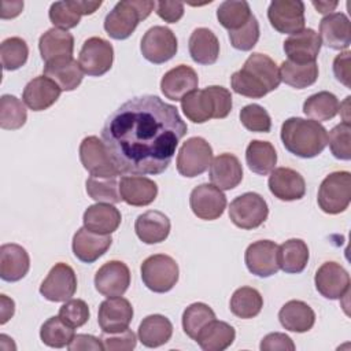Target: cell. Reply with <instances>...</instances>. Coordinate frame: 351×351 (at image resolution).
<instances>
[{"label":"cell","instance_id":"cell-48","mask_svg":"<svg viewBox=\"0 0 351 351\" xmlns=\"http://www.w3.org/2000/svg\"><path fill=\"white\" fill-rule=\"evenodd\" d=\"M241 125L255 133H267L271 129L269 112L259 104H247L240 111Z\"/></svg>","mask_w":351,"mask_h":351},{"label":"cell","instance_id":"cell-21","mask_svg":"<svg viewBox=\"0 0 351 351\" xmlns=\"http://www.w3.org/2000/svg\"><path fill=\"white\" fill-rule=\"evenodd\" d=\"M321 38L313 29H303L295 34H291L284 41V52L288 60L298 64H307L315 62L319 49Z\"/></svg>","mask_w":351,"mask_h":351},{"label":"cell","instance_id":"cell-42","mask_svg":"<svg viewBox=\"0 0 351 351\" xmlns=\"http://www.w3.org/2000/svg\"><path fill=\"white\" fill-rule=\"evenodd\" d=\"M252 16L250 4L244 0H228L219 4L217 10V19L229 32L244 26Z\"/></svg>","mask_w":351,"mask_h":351},{"label":"cell","instance_id":"cell-59","mask_svg":"<svg viewBox=\"0 0 351 351\" xmlns=\"http://www.w3.org/2000/svg\"><path fill=\"white\" fill-rule=\"evenodd\" d=\"M23 1H1V19H11L22 12Z\"/></svg>","mask_w":351,"mask_h":351},{"label":"cell","instance_id":"cell-33","mask_svg":"<svg viewBox=\"0 0 351 351\" xmlns=\"http://www.w3.org/2000/svg\"><path fill=\"white\" fill-rule=\"evenodd\" d=\"M188 48L192 60L204 66L214 64L219 55V41L207 27H197L191 33Z\"/></svg>","mask_w":351,"mask_h":351},{"label":"cell","instance_id":"cell-51","mask_svg":"<svg viewBox=\"0 0 351 351\" xmlns=\"http://www.w3.org/2000/svg\"><path fill=\"white\" fill-rule=\"evenodd\" d=\"M48 15L53 26L63 30L75 27L81 21V15L71 8L69 1L52 3L49 7Z\"/></svg>","mask_w":351,"mask_h":351},{"label":"cell","instance_id":"cell-40","mask_svg":"<svg viewBox=\"0 0 351 351\" xmlns=\"http://www.w3.org/2000/svg\"><path fill=\"white\" fill-rule=\"evenodd\" d=\"M303 112L315 122L333 119L339 112V100L328 90L314 93L304 100Z\"/></svg>","mask_w":351,"mask_h":351},{"label":"cell","instance_id":"cell-27","mask_svg":"<svg viewBox=\"0 0 351 351\" xmlns=\"http://www.w3.org/2000/svg\"><path fill=\"white\" fill-rule=\"evenodd\" d=\"M208 176L213 185L221 191H230L241 182L243 166L237 156L232 154H221L211 160Z\"/></svg>","mask_w":351,"mask_h":351},{"label":"cell","instance_id":"cell-16","mask_svg":"<svg viewBox=\"0 0 351 351\" xmlns=\"http://www.w3.org/2000/svg\"><path fill=\"white\" fill-rule=\"evenodd\" d=\"M250 273L266 278L278 271V245L271 240H259L250 244L244 254Z\"/></svg>","mask_w":351,"mask_h":351},{"label":"cell","instance_id":"cell-38","mask_svg":"<svg viewBox=\"0 0 351 351\" xmlns=\"http://www.w3.org/2000/svg\"><path fill=\"white\" fill-rule=\"evenodd\" d=\"M245 162L252 173L267 176L276 167L277 152L271 143L252 140L245 149Z\"/></svg>","mask_w":351,"mask_h":351},{"label":"cell","instance_id":"cell-34","mask_svg":"<svg viewBox=\"0 0 351 351\" xmlns=\"http://www.w3.org/2000/svg\"><path fill=\"white\" fill-rule=\"evenodd\" d=\"M278 319L287 330L304 333L314 326L315 313L302 300H289L280 308Z\"/></svg>","mask_w":351,"mask_h":351},{"label":"cell","instance_id":"cell-22","mask_svg":"<svg viewBox=\"0 0 351 351\" xmlns=\"http://www.w3.org/2000/svg\"><path fill=\"white\" fill-rule=\"evenodd\" d=\"M197 85L199 77L196 71L186 64L173 67L160 80L162 93L173 101H181L188 93L196 90Z\"/></svg>","mask_w":351,"mask_h":351},{"label":"cell","instance_id":"cell-44","mask_svg":"<svg viewBox=\"0 0 351 351\" xmlns=\"http://www.w3.org/2000/svg\"><path fill=\"white\" fill-rule=\"evenodd\" d=\"M213 319H215V313L208 304L202 302L192 303L182 313V329L186 336L196 340L199 332Z\"/></svg>","mask_w":351,"mask_h":351},{"label":"cell","instance_id":"cell-41","mask_svg":"<svg viewBox=\"0 0 351 351\" xmlns=\"http://www.w3.org/2000/svg\"><path fill=\"white\" fill-rule=\"evenodd\" d=\"M278 70L281 81L295 89H304L307 86H311L318 78L317 62L298 64L291 60H284Z\"/></svg>","mask_w":351,"mask_h":351},{"label":"cell","instance_id":"cell-43","mask_svg":"<svg viewBox=\"0 0 351 351\" xmlns=\"http://www.w3.org/2000/svg\"><path fill=\"white\" fill-rule=\"evenodd\" d=\"M74 336V328L66 324L59 315L48 318L40 329V337L43 343L52 348L67 347Z\"/></svg>","mask_w":351,"mask_h":351},{"label":"cell","instance_id":"cell-47","mask_svg":"<svg viewBox=\"0 0 351 351\" xmlns=\"http://www.w3.org/2000/svg\"><path fill=\"white\" fill-rule=\"evenodd\" d=\"M29 47L21 37H8L0 45V59L4 70H18L27 62Z\"/></svg>","mask_w":351,"mask_h":351},{"label":"cell","instance_id":"cell-23","mask_svg":"<svg viewBox=\"0 0 351 351\" xmlns=\"http://www.w3.org/2000/svg\"><path fill=\"white\" fill-rule=\"evenodd\" d=\"M112 244L110 234H99L80 228L73 236V252L84 263H93L103 256Z\"/></svg>","mask_w":351,"mask_h":351},{"label":"cell","instance_id":"cell-54","mask_svg":"<svg viewBox=\"0 0 351 351\" xmlns=\"http://www.w3.org/2000/svg\"><path fill=\"white\" fill-rule=\"evenodd\" d=\"M261 350L262 351H293L295 350V344L292 341V339L285 335V333H280V332H274V333H269L266 335L262 341H261Z\"/></svg>","mask_w":351,"mask_h":351},{"label":"cell","instance_id":"cell-12","mask_svg":"<svg viewBox=\"0 0 351 351\" xmlns=\"http://www.w3.org/2000/svg\"><path fill=\"white\" fill-rule=\"evenodd\" d=\"M114 48L101 37H90L84 41L80 51L78 63L84 71L90 77L104 75L112 66Z\"/></svg>","mask_w":351,"mask_h":351},{"label":"cell","instance_id":"cell-15","mask_svg":"<svg viewBox=\"0 0 351 351\" xmlns=\"http://www.w3.org/2000/svg\"><path fill=\"white\" fill-rule=\"evenodd\" d=\"M189 206L197 218L214 221L223 214L226 208V196L213 184H200L192 189Z\"/></svg>","mask_w":351,"mask_h":351},{"label":"cell","instance_id":"cell-9","mask_svg":"<svg viewBox=\"0 0 351 351\" xmlns=\"http://www.w3.org/2000/svg\"><path fill=\"white\" fill-rule=\"evenodd\" d=\"M213 148L203 137H191L180 148L177 170L182 177L193 178L203 174L211 165Z\"/></svg>","mask_w":351,"mask_h":351},{"label":"cell","instance_id":"cell-13","mask_svg":"<svg viewBox=\"0 0 351 351\" xmlns=\"http://www.w3.org/2000/svg\"><path fill=\"white\" fill-rule=\"evenodd\" d=\"M267 18L278 33L295 34L304 29V3L300 0H274L267 8Z\"/></svg>","mask_w":351,"mask_h":351},{"label":"cell","instance_id":"cell-45","mask_svg":"<svg viewBox=\"0 0 351 351\" xmlns=\"http://www.w3.org/2000/svg\"><path fill=\"white\" fill-rule=\"evenodd\" d=\"M27 119V112L23 103L12 96L3 95L0 97V128L5 130L21 129Z\"/></svg>","mask_w":351,"mask_h":351},{"label":"cell","instance_id":"cell-60","mask_svg":"<svg viewBox=\"0 0 351 351\" xmlns=\"http://www.w3.org/2000/svg\"><path fill=\"white\" fill-rule=\"evenodd\" d=\"M0 299H1V319H0V324L4 325L14 315L15 304H14V300L7 298L5 295H0Z\"/></svg>","mask_w":351,"mask_h":351},{"label":"cell","instance_id":"cell-29","mask_svg":"<svg viewBox=\"0 0 351 351\" xmlns=\"http://www.w3.org/2000/svg\"><path fill=\"white\" fill-rule=\"evenodd\" d=\"M169 217L158 210H149L140 214L134 222L137 237L145 244H158L165 241L170 233Z\"/></svg>","mask_w":351,"mask_h":351},{"label":"cell","instance_id":"cell-3","mask_svg":"<svg viewBox=\"0 0 351 351\" xmlns=\"http://www.w3.org/2000/svg\"><path fill=\"white\" fill-rule=\"evenodd\" d=\"M281 141L292 155L310 159L328 145V132L319 122L292 117L281 125Z\"/></svg>","mask_w":351,"mask_h":351},{"label":"cell","instance_id":"cell-24","mask_svg":"<svg viewBox=\"0 0 351 351\" xmlns=\"http://www.w3.org/2000/svg\"><path fill=\"white\" fill-rule=\"evenodd\" d=\"M321 44L332 49H346L351 44L350 19L343 12L325 15L319 22Z\"/></svg>","mask_w":351,"mask_h":351},{"label":"cell","instance_id":"cell-8","mask_svg":"<svg viewBox=\"0 0 351 351\" xmlns=\"http://www.w3.org/2000/svg\"><path fill=\"white\" fill-rule=\"evenodd\" d=\"M269 215L266 200L255 192H245L234 197L229 206V218L240 229L259 228Z\"/></svg>","mask_w":351,"mask_h":351},{"label":"cell","instance_id":"cell-11","mask_svg":"<svg viewBox=\"0 0 351 351\" xmlns=\"http://www.w3.org/2000/svg\"><path fill=\"white\" fill-rule=\"evenodd\" d=\"M178 49L176 34L166 26H152L145 32L140 43L141 55L154 64L170 60Z\"/></svg>","mask_w":351,"mask_h":351},{"label":"cell","instance_id":"cell-49","mask_svg":"<svg viewBox=\"0 0 351 351\" xmlns=\"http://www.w3.org/2000/svg\"><path fill=\"white\" fill-rule=\"evenodd\" d=\"M328 144L335 158L340 160L351 159V126L350 123L336 125L328 136Z\"/></svg>","mask_w":351,"mask_h":351},{"label":"cell","instance_id":"cell-39","mask_svg":"<svg viewBox=\"0 0 351 351\" xmlns=\"http://www.w3.org/2000/svg\"><path fill=\"white\" fill-rule=\"evenodd\" d=\"M263 307V298L258 289L251 287H241L237 288L229 302L230 311L241 318L250 319L256 317Z\"/></svg>","mask_w":351,"mask_h":351},{"label":"cell","instance_id":"cell-25","mask_svg":"<svg viewBox=\"0 0 351 351\" xmlns=\"http://www.w3.org/2000/svg\"><path fill=\"white\" fill-rule=\"evenodd\" d=\"M62 89L48 77L38 75L23 89L22 100L32 111H44L59 99Z\"/></svg>","mask_w":351,"mask_h":351},{"label":"cell","instance_id":"cell-52","mask_svg":"<svg viewBox=\"0 0 351 351\" xmlns=\"http://www.w3.org/2000/svg\"><path fill=\"white\" fill-rule=\"evenodd\" d=\"M70 326L80 328L85 325L89 319L90 311L88 304L82 299H70L60 308L58 314Z\"/></svg>","mask_w":351,"mask_h":351},{"label":"cell","instance_id":"cell-37","mask_svg":"<svg viewBox=\"0 0 351 351\" xmlns=\"http://www.w3.org/2000/svg\"><path fill=\"white\" fill-rule=\"evenodd\" d=\"M308 256V247L302 239H289L278 245V267L288 274L302 273Z\"/></svg>","mask_w":351,"mask_h":351},{"label":"cell","instance_id":"cell-58","mask_svg":"<svg viewBox=\"0 0 351 351\" xmlns=\"http://www.w3.org/2000/svg\"><path fill=\"white\" fill-rule=\"evenodd\" d=\"M69 4L74 11H77L81 16L82 15H92L103 3L97 1H86V0H67Z\"/></svg>","mask_w":351,"mask_h":351},{"label":"cell","instance_id":"cell-14","mask_svg":"<svg viewBox=\"0 0 351 351\" xmlns=\"http://www.w3.org/2000/svg\"><path fill=\"white\" fill-rule=\"evenodd\" d=\"M77 291V276L67 263H56L40 285V293L49 302H67Z\"/></svg>","mask_w":351,"mask_h":351},{"label":"cell","instance_id":"cell-4","mask_svg":"<svg viewBox=\"0 0 351 351\" xmlns=\"http://www.w3.org/2000/svg\"><path fill=\"white\" fill-rule=\"evenodd\" d=\"M232 95L219 85L196 89L181 100V110L193 123H204L208 119H223L232 111Z\"/></svg>","mask_w":351,"mask_h":351},{"label":"cell","instance_id":"cell-5","mask_svg":"<svg viewBox=\"0 0 351 351\" xmlns=\"http://www.w3.org/2000/svg\"><path fill=\"white\" fill-rule=\"evenodd\" d=\"M155 1L151 0H122L106 15L104 30L114 40H125L132 36L140 21L149 16Z\"/></svg>","mask_w":351,"mask_h":351},{"label":"cell","instance_id":"cell-28","mask_svg":"<svg viewBox=\"0 0 351 351\" xmlns=\"http://www.w3.org/2000/svg\"><path fill=\"white\" fill-rule=\"evenodd\" d=\"M30 269L27 251L15 243H7L0 247V277L4 281L15 282L22 280Z\"/></svg>","mask_w":351,"mask_h":351},{"label":"cell","instance_id":"cell-55","mask_svg":"<svg viewBox=\"0 0 351 351\" xmlns=\"http://www.w3.org/2000/svg\"><path fill=\"white\" fill-rule=\"evenodd\" d=\"M156 14L167 23L178 22L184 15V4L180 1H158Z\"/></svg>","mask_w":351,"mask_h":351},{"label":"cell","instance_id":"cell-6","mask_svg":"<svg viewBox=\"0 0 351 351\" xmlns=\"http://www.w3.org/2000/svg\"><path fill=\"white\" fill-rule=\"evenodd\" d=\"M351 200V174L350 171H333L326 176L317 195L319 208L330 215L346 211Z\"/></svg>","mask_w":351,"mask_h":351},{"label":"cell","instance_id":"cell-36","mask_svg":"<svg viewBox=\"0 0 351 351\" xmlns=\"http://www.w3.org/2000/svg\"><path fill=\"white\" fill-rule=\"evenodd\" d=\"M236 337V330L232 325L223 321L213 319L197 335L196 343L204 351H223L232 346Z\"/></svg>","mask_w":351,"mask_h":351},{"label":"cell","instance_id":"cell-50","mask_svg":"<svg viewBox=\"0 0 351 351\" xmlns=\"http://www.w3.org/2000/svg\"><path fill=\"white\" fill-rule=\"evenodd\" d=\"M259 22L252 15L248 22L237 30L229 32V41L239 51H251L259 40Z\"/></svg>","mask_w":351,"mask_h":351},{"label":"cell","instance_id":"cell-10","mask_svg":"<svg viewBox=\"0 0 351 351\" xmlns=\"http://www.w3.org/2000/svg\"><path fill=\"white\" fill-rule=\"evenodd\" d=\"M80 160L92 177H119L121 171L112 162L103 140L88 136L80 144Z\"/></svg>","mask_w":351,"mask_h":351},{"label":"cell","instance_id":"cell-56","mask_svg":"<svg viewBox=\"0 0 351 351\" xmlns=\"http://www.w3.org/2000/svg\"><path fill=\"white\" fill-rule=\"evenodd\" d=\"M350 51L337 55L333 60V74L347 88H351V69H350Z\"/></svg>","mask_w":351,"mask_h":351},{"label":"cell","instance_id":"cell-57","mask_svg":"<svg viewBox=\"0 0 351 351\" xmlns=\"http://www.w3.org/2000/svg\"><path fill=\"white\" fill-rule=\"evenodd\" d=\"M70 351H80V350H93V351H101L104 350V346L101 343V339H97L92 335H75L71 340V343L67 346Z\"/></svg>","mask_w":351,"mask_h":351},{"label":"cell","instance_id":"cell-35","mask_svg":"<svg viewBox=\"0 0 351 351\" xmlns=\"http://www.w3.org/2000/svg\"><path fill=\"white\" fill-rule=\"evenodd\" d=\"M173 335V324L162 314L145 317L138 326V340L148 348H156L166 344Z\"/></svg>","mask_w":351,"mask_h":351},{"label":"cell","instance_id":"cell-32","mask_svg":"<svg viewBox=\"0 0 351 351\" xmlns=\"http://www.w3.org/2000/svg\"><path fill=\"white\" fill-rule=\"evenodd\" d=\"M44 75L51 78L62 90L70 92L80 86L84 71L74 58H63L45 63Z\"/></svg>","mask_w":351,"mask_h":351},{"label":"cell","instance_id":"cell-46","mask_svg":"<svg viewBox=\"0 0 351 351\" xmlns=\"http://www.w3.org/2000/svg\"><path fill=\"white\" fill-rule=\"evenodd\" d=\"M86 193L96 203L115 204L122 200L119 193V182L117 177H89L86 180Z\"/></svg>","mask_w":351,"mask_h":351},{"label":"cell","instance_id":"cell-53","mask_svg":"<svg viewBox=\"0 0 351 351\" xmlns=\"http://www.w3.org/2000/svg\"><path fill=\"white\" fill-rule=\"evenodd\" d=\"M100 339L104 346V350L108 351H129L133 350L137 344V337L129 328L117 333L103 332Z\"/></svg>","mask_w":351,"mask_h":351},{"label":"cell","instance_id":"cell-61","mask_svg":"<svg viewBox=\"0 0 351 351\" xmlns=\"http://www.w3.org/2000/svg\"><path fill=\"white\" fill-rule=\"evenodd\" d=\"M311 4L315 7V10L319 14L328 15V14H332V11L337 7L339 3L337 1H313Z\"/></svg>","mask_w":351,"mask_h":351},{"label":"cell","instance_id":"cell-1","mask_svg":"<svg viewBox=\"0 0 351 351\" xmlns=\"http://www.w3.org/2000/svg\"><path fill=\"white\" fill-rule=\"evenodd\" d=\"M186 130L176 106L143 95L110 114L101 140L121 173L156 176L169 167Z\"/></svg>","mask_w":351,"mask_h":351},{"label":"cell","instance_id":"cell-30","mask_svg":"<svg viewBox=\"0 0 351 351\" xmlns=\"http://www.w3.org/2000/svg\"><path fill=\"white\" fill-rule=\"evenodd\" d=\"M38 49L41 59L45 63L63 58H73L74 37L63 29H48L38 40Z\"/></svg>","mask_w":351,"mask_h":351},{"label":"cell","instance_id":"cell-19","mask_svg":"<svg viewBox=\"0 0 351 351\" xmlns=\"http://www.w3.org/2000/svg\"><path fill=\"white\" fill-rule=\"evenodd\" d=\"M133 318L130 302L122 296L107 298L99 306L97 322L104 333H117L129 328Z\"/></svg>","mask_w":351,"mask_h":351},{"label":"cell","instance_id":"cell-2","mask_svg":"<svg viewBox=\"0 0 351 351\" xmlns=\"http://www.w3.org/2000/svg\"><path fill=\"white\" fill-rule=\"evenodd\" d=\"M281 82L280 70L276 62L265 55L255 52L247 58L243 67L230 77V86L237 95L261 99L278 88Z\"/></svg>","mask_w":351,"mask_h":351},{"label":"cell","instance_id":"cell-20","mask_svg":"<svg viewBox=\"0 0 351 351\" xmlns=\"http://www.w3.org/2000/svg\"><path fill=\"white\" fill-rule=\"evenodd\" d=\"M267 185L271 195L282 202L300 200L306 195V181L303 176L289 167L271 170Z\"/></svg>","mask_w":351,"mask_h":351},{"label":"cell","instance_id":"cell-7","mask_svg":"<svg viewBox=\"0 0 351 351\" xmlns=\"http://www.w3.org/2000/svg\"><path fill=\"white\" fill-rule=\"evenodd\" d=\"M178 276L177 262L166 254L151 255L141 263V280L152 292H169L177 284Z\"/></svg>","mask_w":351,"mask_h":351},{"label":"cell","instance_id":"cell-31","mask_svg":"<svg viewBox=\"0 0 351 351\" xmlns=\"http://www.w3.org/2000/svg\"><path fill=\"white\" fill-rule=\"evenodd\" d=\"M121 213L108 203H96L89 206L82 217L84 226L99 234H111L121 225Z\"/></svg>","mask_w":351,"mask_h":351},{"label":"cell","instance_id":"cell-17","mask_svg":"<svg viewBox=\"0 0 351 351\" xmlns=\"http://www.w3.org/2000/svg\"><path fill=\"white\" fill-rule=\"evenodd\" d=\"M130 285V270L121 261L106 262L95 274V288L106 298L122 296Z\"/></svg>","mask_w":351,"mask_h":351},{"label":"cell","instance_id":"cell-18","mask_svg":"<svg viewBox=\"0 0 351 351\" xmlns=\"http://www.w3.org/2000/svg\"><path fill=\"white\" fill-rule=\"evenodd\" d=\"M317 291L326 299L336 300L350 292V274L336 262H325L315 271Z\"/></svg>","mask_w":351,"mask_h":351},{"label":"cell","instance_id":"cell-26","mask_svg":"<svg viewBox=\"0 0 351 351\" xmlns=\"http://www.w3.org/2000/svg\"><path fill=\"white\" fill-rule=\"evenodd\" d=\"M119 193L125 203L143 207L151 204L158 196V185L144 176H123L119 181Z\"/></svg>","mask_w":351,"mask_h":351}]
</instances>
